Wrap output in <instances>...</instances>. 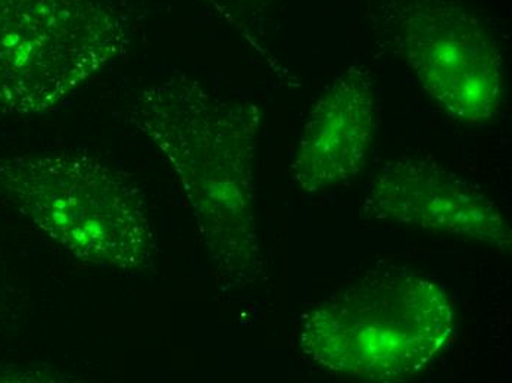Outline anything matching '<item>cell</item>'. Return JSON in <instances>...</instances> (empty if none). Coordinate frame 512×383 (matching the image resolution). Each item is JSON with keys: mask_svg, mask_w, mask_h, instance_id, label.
I'll use <instances>...</instances> for the list:
<instances>
[{"mask_svg": "<svg viewBox=\"0 0 512 383\" xmlns=\"http://www.w3.org/2000/svg\"><path fill=\"white\" fill-rule=\"evenodd\" d=\"M131 120L179 180L215 273L237 288L265 282L255 217L258 107L176 74L139 93Z\"/></svg>", "mask_w": 512, "mask_h": 383, "instance_id": "6da1fadb", "label": "cell"}, {"mask_svg": "<svg viewBox=\"0 0 512 383\" xmlns=\"http://www.w3.org/2000/svg\"><path fill=\"white\" fill-rule=\"evenodd\" d=\"M454 305L429 277L374 272L302 319V353L334 375L401 382L423 372L454 332Z\"/></svg>", "mask_w": 512, "mask_h": 383, "instance_id": "7a4b0ae2", "label": "cell"}, {"mask_svg": "<svg viewBox=\"0 0 512 383\" xmlns=\"http://www.w3.org/2000/svg\"><path fill=\"white\" fill-rule=\"evenodd\" d=\"M0 196L83 263L148 269L155 236L145 198L123 173L86 155L0 161Z\"/></svg>", "mask_w": 512, "mask_h": 383, "instance_id": "3957f363", "label": "cell"}, {"mask_svg": "<svg viewBox=\"0 0 512 383\" xmlns=\"http://www.w3.org/2000/svg\"><path fill=\"white\" fill-rule=\"evenodd\" d=\"M130 42L117 0H0V117L55 110Z\"/></svg>", "mask_w": 512, "mask_h": 383, "instance_id": "277c9868", "label": "cell"}, {"mask_svg": "<svg viewBox=\"0 0 512 383\" xmlns=\"http://www.w3.org/2000/svg\"><path fill=\"white\" fill-rule=\"evenodd\" d=\"M392 46L458 123H487L504 98V64L479 17L457 0H384Z\"/></svg>", "mask_w": 512, "mask_h": 383, "instance_id": "5b68a950", "label": "cell"}, {"mask_svg": "<svg viewBox=\"0 0 512 383\" xmlns=\"http://www.w3.org/2000/svg\"><path fill=\"white\" fill-rule=\"evenodd\" d=\"M365 219L470 239L511 254L510 224L485 193L427 157L384 165L365 196Z\"/></svg>", "mask_w": 512, "mask_h": 383, "instance_id": "8992f818", "label": "cell"}, {"mask_svg": "<svg viewBox=\"0 0 512 383\" xmlns=\"http://www.w3.org/2000/svg\"><path fill=\"white\" fill-rule=\"evenodd\" d=\"M376 130L374 89L364 68L343 71L315 102L292 163L293 180L307 193L355 179Z\"/></svg>", "mask_w": 512, "mask_h": 383, "instance_id": "52a82bcc", "label": "cell"}, {"mask_svg": "<svg viewBox=\"0 0 512 383\" xmlns=\"http://www.w3.org/2000/svg\"><path fill=\"white\" fill-rule=\"evenodd\" d=\"M234 2H246V0H234Z\"/></svg>", "mask_w": 512, "mask_h": 383, "instance_id": "ba28073f", "label": "cell"}]
</instances>
